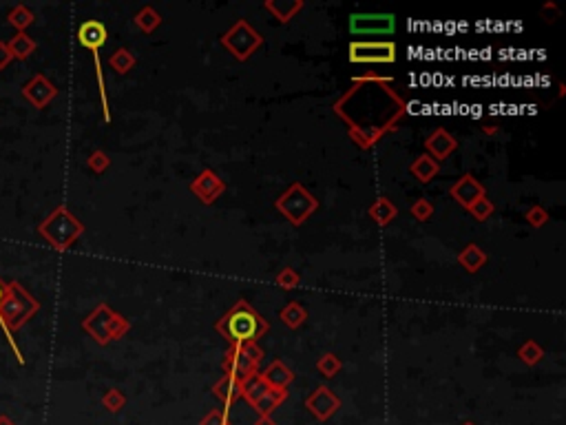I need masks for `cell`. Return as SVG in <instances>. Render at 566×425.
<instances>
[{"label":"cell","instance_id":"cell-1","mask_svg":"<svg viewBox=\"0 0 566 425\" xmlns=\"http://www.w3.org/2000/svg\"><path fill=\"white\" fill-rule=\"evenodd\" d=\"M38 310H40V301L23 286V283L11 279L7 283V288H5L3 301H0V328H3L5 339L9 341L11 352L16 355L20 366L25 363V357L18 348V343L14 339V332L23 328Z\"/></svg>","mask_w":566,"mask_h":425},{"label":"cell","instance_id":"cell-2","mask_svg":"<svg viewBox=\"0 0 566 425\" xmlns=\"http://www.w3.org/2000/svg\"><path fill=\"white\" fill-rule=\"evenodd\" d=\"M217 330L230 343H255L261 335L270 330V326L246 301H237L235 308L217 323Z\"/></svg>","mask_w":566,"mask_h":425},{"label":"cell","instance_id":"cell-3","mask_svg":"<svg viewBox=\"0 0 566 425\" xmlns=\"http://www.w3.org/2000/svg\"><path fill=\"white\" fill-rule=\"evenodd\" d=\"M38 233L45 237V241L53 251L65 253L71 248L73 241L85 233V224L65 204H60L40 221Z\"/></svg>","mask_w":566,"mask_h":425},{"label":"cell","instance_id":"cell-4","mask_svg":"<svg viewBox=\"0 0 566 425\" xmlns=\"http://www.w3.org/2000/svg\"><path fill=\"white\" fill-rule=\"evenodd\" d=\"M274 209L283 217H288L294 226H301V224H306V221L312 217V213L319 209V201L306 187L294 182L286 193L277 197Z\"/></svg>","mask_w":566,"mask_h":425},{"label":"cell","instance_id":"cell-5","mask_svg":"<svg viewBox=\"0 0 566 425\" xmlns=\"http://www.w3.org/2000/svg\"><path fill=\"white\" fill-rule=\"evenodd\" d=\"M261 43H264V38H261V33L248 25L246 20H237V23L221 36V45H224L237 60H248L259 47Z\"/></svg>","mask_w":566,"mask_h":425},{"label":"cell","instance_id":"cell-6","mask_svg":"<svg viewBox=\"0 0 566 425\" xmlns=\"http://www.w3.org/2000/svg\"><path fill=\"white\" fill-rule=\"evenodd\" d=\"M350 63L356 65H392L396 63V45L390 40H376V43H350Z\"/></svg>","mask_w":566,"mask_h":425},{"label":"cell","instance_id":"cell-7","mask_svg":"<svg viewBox=\"0 0 566 425\" xmlns=\"http://www.w3.org/2000/svg\"><path fill=\"white\" fill-rule=\"evenodd\" d=\"M396 29L394 14H352L350 31L354 36H390Z\"/></svg>","mask_w":566,"mask_h":425},{"label":"cell","instance_id":"cell-8","mask_svg":"<svg viewBox=\"0 0 566 425\" xmlns=\"http://www.w3.org/2000/svg\"><path fill=\"white\" fill-rule=\"evenodd\" d=\"M20 93H23V98L27 100V103L33 107V109H45L49 107L51 100L58 95V87L51 83V80L43 73H36L29 83L23 85V89H20Z\"/></svg>","mask_w":566,"mask_h":425},{"label":"cell","instance_id":"cell-9","mask_svg":"<svg viewBox=\"0 0 566 425\" xmlns=\"http://www.w3.org/2000/svg\"><path fill=\"white\" fill-rule=\"evenodd\" d=\"M257 366L246 352L244 348L239 346V343H230V348L226 352V359H224V368H226V374L235 377L239 383H246L248 379H252L257 374Z\"/></svg>","mask_w":566,"mask_h":425},{"label":"cell","instance_id":"cell-10","mask_svg":"<svg viewBox=\"0 0 566 425\" xmlns=\"http://www.w3.org/2000/svg\"><path fill=\"white\" fill-rule=\"evenodd\" d=\"M306 408L316 421H328L341 408V399L328 386H319L308 394Z\"/></svg>","mask_w":566,"mask_h":425},{"label":"cell","instance_id":"cell-11","mask_svg":"<svg viewBox=\"0 0 566 425\" xmlns=\"http://www.w3.org/2000/svg\"><path fill=\"white\" fill-rule=\"evenodd\" d=\"M113 315L115 313L107 306V303H100L89 317L82 319V330L89 332L93 337V341L100 343V346H107V343H111L109 341V323H111Z\"/></svg>","mask_w":566,"mask_h":425},{"label":"cell","instance_id":"cell-12","mask_svg":"<svg viewBox=\"0 0 566 425\" xmlns=\"http://www.w3.org/2000/svg\"><path fill=\"white\" fill-rule=\"evenodd\" d=\"M226 191L224 179H221L213 169H204L195 182H191V193H195L204 204H213V201Z\"/></svg>","mask_w":566,"mask_h":425},{"label":"cell","instance_id":"cell-13","mask_svg":"<svg viewBox=\"0 0 566 425\" xmlns=\"http://www.w3.org/2000/svg\"><path fill=\"white\" fill-rule=\"evenodd\" d=\"M449 195L458 201L460 206H464V209L469 211L480 197L487 195V191H484V187L480 184V182H478L471 173H467V175H462V177L456 182V184H452Z\"/></svg>","mask_w":566,"mask_h":425},{"label":"cell","instance_id":"cell-14","mask_svg":"<svg viewBox=\"0 0 566 425\" xmlns=\"http://www.w3.org/2000/svg\"><path fill=\"white\" fill-rule=\"evenodd\" d=\"M107 40H109V31L100 20H85V23L78 27V43L89 51L102 49L107 45Z\"/></svg>","mask_w":566,"mask_h":425},{"label":"cell","instance_id":"cell-15","mask_svg":"<svg viewBox=\"0 0 566 425\" xmlns=\"http://www.w3.org/2000/svg\"><path fill=\"white\" fill-rule=\"evenodd\" d=\"M424 147H427L429 155L438 162V159H447L458 149V142L454 140V135L449 131L436 129L427 140H424Z\"/></svg>","mask_w":566,"mask_h":425},{"label":"cell","instance_id":"cell-16","mask_svg":"<svg viewBox=\"0 0 566 425\" xmlns=\"http://www.w3.org/2000/svg\"><path fill=\"white\" fill-rule=\"evenodd\" d=\"M259 374L272 390H286L290 383L294 381V372L279 359L270 363V366L266 368V372H259Z\"/></svg>","mask_w":566,"mask_h":425},{"label":"cell","instance_id":"cell-17","mask_svg":"<svg viewBox=\"0 0 566 425\" xmlns=\"http://www.w3.org/2000/svg\"><path fill=\"white\" fill-rule=\"evenodd\" d=\"M458 264L467 273H478L484 264H487V253H484L478 244H467L458 253Z\"/></svg>","mask_w":566,"mask_h":425},{"label":"cell","instance_id":"cell-18","mask_svg":"<svg viewBox=\"0 0 566 425\" xmlns=\"http://www.w3.org/2000/svg\"><path fill=\"white\" fill-rule=\"evenodd\" d=\"M438 171H440V164H438V162L432 155H427V153L416 157L414 164L410 167V173L420 182V184H427V182H432L438 175Z\"/></svg>","mask_w":566,"mask_h":425},{"label":"cell","instance_id":"cell-19","mask_svg":"<svg viewBox=\"0 0 566 425\" xmlns=\"http://www.w3.org/2000/svg\"><path fill=\"white\" fill-rule=\"evenodd\" d=\"M264 7L279 20V23H290L294 14L303 9V3L301 0H268V3H264Z\"/></svg>","mask_w":566,"mask_h":425},{"label":"cell","instance_id":"cell-20","mask_svg":"<svg viewBox=\"0 0 566 425\" xmlns=\"http://www.w3.org/2000/svg\"><path fill=\"white\" fill-rule=\"evenodd\" d=\"M215 390V394L219 397V401L224 403V408L228 410L233 403L241 397V383L235 379V377H230V374H224L221 377V381L217 383V386L213 388Z\"/></svg>","mask_w":566,"mask_h":425},{"label":"cell","instance_id":"cell-21","mask_svg":"<svg viewBox=\"0 0 566 425\" xmlns=\"http://www.w3.org/2000/svg\"><path fill=\"white\" fill-rule=\"evenodd\" d=\"M286 399H288V388H286V390H272V388H270L264 397H259V399L252 403V408L259 412V416H272V412H274Z\"/></svg>","mask_w":566,"mask_h":425},{"label":"cell","instance_id":"cell-22","mask_svg":"<svg viewBox=\"0 0 566 425\" xmlns=\"http://www.w3.org/2000/svg\"><path fill=\"white\" fill-rule=\"evenodd\" d=\"M396 215H398V209L392 204V201L385 195L376 197V201L370 206V217L376 221L378 226H388L390 221L396 219Z\"/></svg>","mask_w":566,"mask_h":425},{"label":"cell","instance_id":"cell-23","mask_svg":"<svg viewBox=\"0 0 566 425\" xmlns=\"http://www.w3.org/2000/svg\"><path fill=\"white\" fill-rule=\"evenodd\" d=\"M7 49H9V53H11L14 60H20V63H25V60L38 49V45H36V40L31 36H27V33H16L9 40V43H7Z\"/></svg>","mask_w":566,"mask_h":425},{"label":"cell","instance_id":"cell-24","mask_svg":"<svg viewBox=\"0 0 566 425\" xmlns=\"http://www.w3.org/2000/svg\"><path fill=\"white\" fill-rule=\"evenodd\" d=\"M33 23H36V14H33L27 5H23V3H18V5L7 14V25H11L18 33H25L27 27H31Z\"/></svg>","mask_w":566,"mask_h":425},{"label":"cell","instance_id":"cell-25","mask_svg":"<svg viewBox=\"0 0 566 425\" xmlns=\"http://www.w3.org/2000/svg\"><path fill=\"white\" fill-rule=\"evenodd\" d=\"M279 317H281V321L286 323L288 328L297 330V328L303 326V323H306V319H308V310L303 308L299 301H290L288 306H283V308H281Z\"/></svg>","mask_w":566,"mask_h":425},{"label":"cell","instance_id":"cell-26","mask_svg":"<svg viewBox=\"0 0 566 425\" xmlns=\"http://www.w3.org/2000/svg\"><path fill=\"white\" fill-rule=\"evenodd\" d=\"M268 390H270V386H268V383H266L264 379H261L259 372H257L252 379H248L246 383H241V397H244V399L250 403V406H252V403H255L259 397H264Z\"/></svg>","mask_w":566,"mask_h":425},{"label":"cell","instance_id":"cell-27","mask_svg":"<svg viewBox=\"0 0 566 425\" xmlns=\"http://www.w3.org/2000/svg\"><path fill=\"white\" fill-rule=\"evenodd\" d=\"M135 25L144 31V33H153L159 25H161V16L153 9V7H142L135 14Z\"/></svg>","mask_w":566,"mask_h":425},{"label":"cell","instance_id":"cell-28","mask_svg":"<svg viewBox=\"0 0 566 425\" xmlns=\"http://www.w3.org/2000/svg\"><path fill=\"white\" fill-rule=\"evenodd\" d=\"M109 65L113 71H117L119 75L129 73L133 67H135V56L129 51V49H117L111 58H109Z\"/></svg>","mask_w":566,"mask_h":425},{"label":"cell","instance_id":"cell-29","mask_svg":"<svg viewBox=\"0 0 566 425\" xmlns=\"http://www.w3.org/2000/svg\"><path fill=\"white\" fill-rule=\"evenodd\" d=\"M385 131L388 129H376V127H372V129H352L350 131V137L356 142L358 147L368 149V147L376 145V142L380 140V135L385 133Z\"/></svg>","mask_w":566,"mask_h":425},{"label":"cell","instance_id":"cell-30","mask_svg":"<svg viewBox=\"0 0 566 425\" xmlns=\"http://www.w3.org/2000/svg\"><path fill=\"white\" fill-rule=\"evenodd\" d=\"M518 357H520L522 363H527V366H538V363L542 361V357H544V350L538 346L535 341L529 339L518 348Z\"/></svg>","mask_w":566,"mask_h":425},{"label":"cell","instance_id":"cell-31","mask_svg":"<svg viewBox=\"0 0 566 425\" xmlns=\"http://www.w3.org/2000/svg\"><path fill=\"white\" fill-rule=\"evenodd\" d=\"M341 368H343L341 359H338L336 355H332V352H326V355H323V357L316 361V370H319L323 377H328V379H332L334 374H338Z\"/></svg>","mask_w":566,"mask_h":425},{"label":"cell","instance_id":"cell-32","mask_svg":"<svg viewBox=\"0 0 566 425\" xmlns=\"http://www.w3.org/2000/svg\"><path fill=\"white\" fill-rule=\"evenodd\" d=\"M102 406L109 410V412H119L122 410L124 406H127V397H124V392L122 390H117V388H111V390H107V394L102 397Z\"/></svg>","mask_w":566,"mask_h":425},{"label":"cell","instance_id":"cell-33","mask_svg":"<svg viewBox=\"0 0 566 425\" xmlns=\"http://www.w3.org/2000/svg\"><path fill=\"white\" fill-rule=\"evenodd\" d=\"M131 330V321L122 315H113L111 323H109V341H117V339H122L127 332Z\"/></svg>","mask_w":566,"mask_h":425},{"label":"cell","instance_id":"cell-34","mask_svg":"<svg viewBox=\"0 0 566 425\" xmlns=\"http://www.w3.org/2000/svg\"><path fill=\"white\" fill-rule=\"evenodd\" d=\"M87 167H89L93 173H97V175H100V173H105V171L111 167V157H109L105 151H100V149H97V151H93V153L89 155V159H87Z\"/></svg>","mask_w":566,"mask_h":425},{"label":"cell","instance_id":"cell-35","mask_svg":"<svg viewBox=\"0 0 566 425\" xmlns=\"http://www.w3.org/2000/svg\"><path fill=\"white\" fill-rule=\"evenodd\" d=\"M410 213H412L414 219H418V221H427V219H432V215H434V204H432L429 199L420 197V199H416L414 204H412Z\"/></svg>","mask_w":566,"mask_h":425},{"label":"cell","instance_id":"cell-36","mask_svg":"<svg viewBox=\"0 0 566 425\" xmlns=\"http://www.w3.org/2000/svg\"><path fill=\"white\" fill-rule=\"evenodd\" d=\"M299 273L294 271V268H283L279 275H277V286L279 288H283V290H292V288H297L299 286Z\"/></svg>","mask_w":566,"mask_h":425},{"label":"cell","instance_id":"cell-37","mask_svg":"<svg viewBox=\"0 0 566 425\" xmlns=\"http://www.w3.org/2000/svg\"><path fill=\"white\" fill-rule=\"evenodd\" d=\"M469 213H471L478 221H487V219L491 217V213H493V204L487 199V195H484V197H480V199L476 201V204L469 209Z\"/></svg>","mask_w":566,"mask_h":425},{"label":"cell","instance_id":"cell-38","mask_svg":"<svg viewBox=\"0 0 566 425\" xmlns=\"http://www.w3.org/2000/svg\"><path fill=\"white\" fill-rule=\"evenodd\" d=\"M527 221H529V224H531L533 229H542V226L549 221V213L544 211L540 204H535V206H531V209L527 211Z\"/></svg>","mask_w":566,"mask_h":425},{"label":"cell","instance_id":"cell-39","mask_svg":"<svg viewBox=\"0 0 566 425\" xmlns=\"http://www.w3.org/2000/svg\"><path fill=\"white\" fill-rule=\"evenodd\" d=\"M199 425H228V410H213V412H208L204 419H201Z\"/></svg>","mask_w":566,"mask_h":425},{"label":"cell","instance_id":"cell-40","mask_svg":"<svg viewBox=\"0 0 566 425\" xmlns=\"http://www.w3.org/2000/svg\"><path fill=\"white\" fill-rule=\"evenodd\" d=\"M11 63H14V58H11V53L7 49V43L0 40V71H5Z\"/></svg>","mask_w":566,"mask_h":425},{"label":"cell","instance_id":"cell-41","mask_svg":"<svg viewBox=\"0 0 566 425\" xmlns=\"http://www.w3.org/2000/svg\"><path fill=\"white\" fill-rule=\"evenodd\" d=\"M255 425H277V423L272 421V416H259V419L255 421Z\"/></svg>","mask_w":566,"mask_h":425},{"label":"cell","instance_id":"cell-42","mask_svg":"<svg viewBox=\"0 0 566 425\" xmlns=\"http://www.w3.org/2000/svg\"><path fill=\"white\" fill-rule=\"evenodd\" d=\"M482 131L487 133V135H493V133H498V127H491V125H482Z\"/></svg>","mask_w":566,"mask_h":425},{"label":"cell","instance_id":"cell-43","mask_svg":"<svg viewBox=\"0 0 566 425\" xmlns=\"http://www.w3.org/2000/svg\"><path fill=\"white\" fill-rule=\"evenodd\" d=\"M5 288H7V281H3V277H0V301L5 297Z\"/></svg>","mask_w":566,"mask_h":425},{"label":"cell","instance_id":"cell-44","mask_svg":"<svg viewBox=\"0 0 566 425\" xmlns=\"http://www.w3.org/2000/svg\"><path fill=\"white\" fill-rule=\"evenodd\" d=\"M0 425H16L9 416H5V414H0Z\"/></svg>","mask_w":566,"mask_h":425},{"label":"cell","instance_id":"cell-45","mask_svg":"<svg viewBox=\"0 0 566 425\" xmlns=\"http://www.w3.org/2000/svg\"><path fill=\"white\" fill-rule=\"evenodd\" d=\"M462 425H476V423H471V421H467V423H462Z\"/></svg>","mask_w":566,"mask_h":425}]
</instances>
